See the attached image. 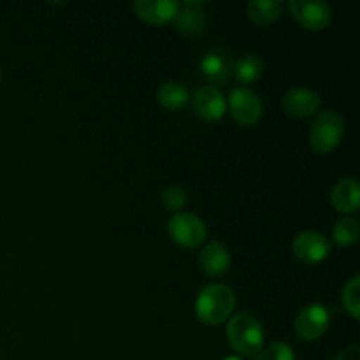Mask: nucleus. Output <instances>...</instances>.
Returning a JSON list of instances; mask_svg holds the SVG:
<instances>
[{
	"label": "nucleus",
	"mask_w": 360,
	"mask_h": 360,
	"mask_svg": "<svg viewBox=\"0 0 360 360\" xmlns=\"http://www.w3.org/2000/svg\"><path fill=\"white\" fill-rule=\"evenodd\" d=\"M229 108H231V115L239 125L252 127L262 116V102H260L259 95L252 91L250 88L239 86L234 88L229 95Z\"/></svg>",
	"instance_id": "423d86ee"
},
{
	"label": "nucleus",
	"mask_w": 360,
	"mask_h": 360,
	"mask_svg": "<svg viewBox=\"0 0 360 360\" xmlns=\"http://www.w3.org/2000/svg\"><path fill=\"white\" fill-rule=\"evenodd\" d=\"M248 18L257 25H271L280 18L283 2L280 0H253L246 7Z\"/></svg>",
	"instance_id": "f3484780"
},
{
	"label": "nucleus",
	"mask_w": 360,
	"mask_h": 360,
	"mask_svg": "<svg viewBox=\"0 0 360 360\" xmlns=\"http://www.w3.org/2000/svg\"><path fill=\"white\" fill-rule=\"evenodd\" d=\"M157 98L158 104L164 109H167V111H178V109L185 108L190 98V94L178 81H167V83H164L158 88Z\"/></svg>",
	"instance_id": "dca6fc26"
},
{
	"label": "nucleus",
	"mask_w": 360,
	"mask_h": 360,
	"mask_svg": "<svg viewBox=\"0 0 360 360\" xmlns=\"http://www.w3.org/2000/svg\"><path fill=\"white\" fill-rule=\"evenodd\" d=\"M200 72L214 84L227 83L234 76V60L225 48H213L200 60Z\"/></svg>",
	"instance_id": "1a4fd4ad"
},
{
	"label": "nucleus",
	"mask_w": 360,
	"mask_h": 360,
	"mask_svg": "<svg viewBox=\"0 0 360 360\" xmlns=\"http://www.w3.org/2000/svg\"><path fill=\"white\" fill-rule=\"evenodd\" d=\"M199 262L204 274H207L210 278H220L227 273L229 266H231V253L221 243H207L200 252Z\"/></svg>",
	"instance_id": "2eb2a0df"
},
{
	"label": "nucleus",
	"mask_w": 360,
	"mask_h": 360,
	"mask_svg": "<svg viewBox=\"0 0 360 360\" xmlns=\"http://www.w3.org/2000/svg\"><path fill=\"white\" fill-rule=\"evenodd\" d=\"M360 225L355 218H343L334 227V243L340 246H352L359 241Z\"/></svg>",
	"instance_id": "6ab92c4d"
},
{
	"label": "nucleus",
	"mask_w": 360,
	"mask_h": 360,
	"mask_svg": "<svg viewBox=\"0 0 360 360\" xmlns=\"http://www.w3.org/2000/svg\"><path fill=\"white\" fill-rule=\"evenodd\" d=\"M320 97L313 90L308 88H294V90L287 91L281 98V105H283L285 112L295 118H309L315 115L320 109Z\"/></svg>",
	"instance_id": "9b49d317"
},
{
	"label": "nucleus",
	"mask_w": 360,
	"mask_h": 360,
	"mask_svg": "<svg viewBox=\"0 0 360 360\" xmlns=\"http://www.w3.org/2000/svg\"><path fill=\"white\" fill-rule=\"evenodd\" d=\"M132 7L141 20L151 25L171 23L179 11V4L171 0H137Z\"/></svg>",
	"instance_id": "f8f14e48"
},
{
	"label": "nucleus",
	"mask_w": 360,
	"mask_h": 360,
	"mask_svg": "<svg viewBox=\"0 0 360 360\" xmlns=\"http://www.w3.org/2000/svg\"><path fill=\"white\" fill-rule=\"evenodd\" d=\"M330 202L343 214L357 213L360 207V186L355 178H345L334 185Z\"/></svg>",
	"instance_id": "4468645a"
},
{
	"label": "nucleus",
	"mask_w": 360,
	"mask_h": 360,
	"mask_svg": "<svg viewBox=\"0 0 360 360\" xmlns=\"http://www.w3.org/2000/svg\"><path fill=\"white\" fill-rule=\"evenodd\" d=\"M169 234L183 248H197L207 236L206 224L193 213H176L169 220Z\"/></svg>",
	"instance_id": "39448f33"
},
{
	"label": "nucleus",
	"mask_w": 360,
	"mask_h": 360,
	"mask_svg": "<svg viewBox=\"0 0 360 360\" xmlns=\"http://www.w3.org/2000/svg\"><path fill=\"white\" fill-rule=\"evenodd\" d=\"M287 7L292 18L309 32L326 30L333 20V11L323 0H290Z\"/></svg>",
	"instance_id": "20e7f679"
},
{
	"label": "nucleus",
	"mask_w": 360,
	"mask_h": 360,
	"mask_svg": "<svg viewBox=\"0 0 360 360\" xmlns=\"http://www.w3.org/2000/svg\"><path fill=\"white\" fill-rule=\"evenodd\" d=\"M255 360H295V352L290 345L276 341V343L260 350Z\"/></svg>",
	"instance_id": "412c9836"
},
{
	"label": "nucleus",
	"mask_w": 360,
	"mask_h": 360,
	"mask_svg": "<svg viewBox=\"0 0 360 360\" xmlns=\"http://www.w3.org/2000/svg\"><path fill=\"white\" fill-rule=\"evenodd\" d=\"M221 360H243L241 357H238V355H229V357L221 359Z\"/></svg>",
	"instance_id": "b1692460"
},
{
	"label": "nucleus",
	"mask_w": 360,
	"mask_h": 360,
	"mask_svg": "<svg viewBox=\"0 0 360 360\" xmlns=\"http://www.w3.org/2000/svg\"><path fill=\"white\" fill-rule=\"evenodd\" d=\"M193 108L206 122H218L227 112V101L217 86H202L193 95Z\"/></svg>",
	"instance_id": "9d476101"
},
{
	"label": "nucleus",
	"mask_w": 360,
	"mask_h": 360,
	"mask_svg": "<svg viewBox=\"0 0 360 360\" xmlns=\"http://www.w3.org/2000/svg\"><path fill=\"white\" fill-rule=\"evenodd\" d=\"M330 315L326 306H306L295 319V334L304 341H316L329 329Z\"/></svg>",
	"instance_id": "0eeeda50"
},
{
	"label": "nucleus",
	"mask_w": 360,
	"mask_h": 360,
	"mask_svg": "<svg viewBox=\"0 0 360 360\" xmlns=\"http://www.w3.org/2000/svg\"><path fill=\"white\" fill-rule=\"evenodd\" d=\"M162 202L169 211H179L186 204V192L178 185H172L162 193Z\"/></svg>",
	"instance_id": "4be33fe9"
},
{
	"label": "nucleus",
	"mask_w": 360,
	"mask_h": 360,
	"mask_svg": "<svg viewBox=\"0 0 360 360\" xmlns=\"http://www.w3.org/2000/svg\"><path fill=\"white\" fill-rule=\"evenodd\" d=\"M329 239L315 231L301 232L292 245L294 255L306 264H319L326 260L329 255Z\"/></svg>",
	"instance_id": "6e6552de"
},
{
	"label": "nucleus",
	"mask_w": 360,
	"mask_h": 360,
	"mask_svg": "<svg viewBox=\"0 0 360 360\" xmlns=\"http://www.w3.org/2000/svg\"><path fill=\"white\" fill-rule=\"evenodd\" d=\"M227 340L231 347L243 357H257L264 345L262 326L250 313H239L234 319L229 320Z\"/></svg>",
	"instance_id": "f03ea898"
},
{
	"label": "nucleus",
	"mask_w": 360,
	"mask_h": 360,
	"mask_svg": "<svg viewBox=\"0 0 360 360\" xmlns=\"http://www.w3.org/2000/svg\"><path fill=\"white\" fill-rule=\"evenodd\" d=\"M343 304L352 319H360V276H354L343 288Z\"/></svg>",
	"instance_id": "aec40b11"
},
{
	"label": "nucleus",
	"mask_w": 360,
	"mask_h": 360,
	"mask_svg": "<svg viewBox=\"0 0 360 360\" xmlns=\"http://www.w3.org/2000/svg\"><path fill=\"white\" fill-rule=\"evenodd\" d=\"M334 360H360V348L357 345H352V347L345 348Z\"/></svg>",
	"instance_id": "5701e85b"
},
{
	"label": "nucleus",
	"mask_w": 360,
	"mask_h": 360,
	"mask_svg": "<svg viewBox=\"0 0 360 360\" xmlns=\"http://www.w3.org/2000/svg\"><path fill=\"white\" fill-rule=\"evenodd\" d=\"M264 72V62L260 56L250 55L241 56L238 62H234V76L236 79L241 81V83L250 84V83H255Z\"/></svg>",
	"instance_id": "a211bd4d"
},
{
	"label": "nucleus",
	"mask_w": 360,
	"mask_h": 360,
	"mask_svg": "<svg viewBox=\"0 0 360 360\" xmlns=\"http://www.w3.org/2000/svg\"><path fill=\"white\" fill-rule=\"evenodd\" d=\"M345 136V122L336 111H322L313 120L309 143L320 155L333 153Z\"/></svg>",
	"instance_id": "7ed1b4c3"
},
{
	"label": "nucleus",
	"mask_w": 360,
	"mask_h": 360,
	"mask_svg": "<svg viewBox=\"0 0 360 360\" xmlns=\"http://www.w3.org/2000/svg\"><path fill=\"white\" fill-rule=\"evenodd\" d=\"M236 308V294L229 285L213 283L200 290L195 301V315L206 326L227 322Z\"/></svg>",
	"instance_id": "f257e3e1"
},
{
	"label": "nucleus",
	"mask_w": 360,
	"mask_h": 360,
	"mask_svg": "<svg viewBox=\"0 0 360 360\" xmlns=\"http://www.w3.org/2000/svg\"><path fill=\"white\" fill-rule=\"evenodd\" d=\"M204 2H183L174 18V27L179 34L195 37L206 28V14L202 11Z\"/></svg>",
	"instance_id": "ddd939ff"
}]
</instances>
